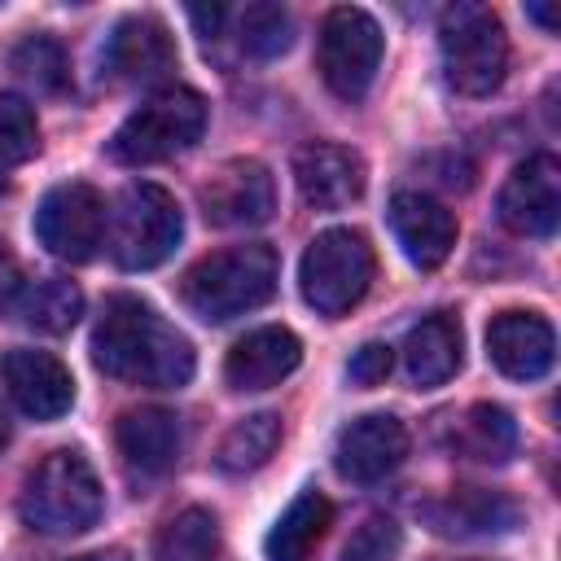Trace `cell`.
Listing matches in <instances>:
<instances>
[{
	"label": "cell",
	"mask_w": 561,
	"mask_h": 561,
	"mask_svg": "<svg viewBox=\"0 0 561 561\" xmlns=\"http://www.w3.org/2000/svg\"><path fill=\"white\" fill-rule=\"evenodd\" d=\"M0 188H4V180H0Z\"/></svg>",
	"instance_id": "cell-37"
},
{
	"label": "cell",
	"mask_w": 561,
	"mask_h": 561,
	"mask_svg": "<svg viewBox=\"0 0 561 561\" xmlns=\"http://www.w3.org/2000/svg\"><path fill=\"white\" fill-rule=\"evenodd\" d=\"M83 561H123V557H118V552H110V557L101 552V557H83Z\"/></svg>",
	"instance_id": "cell-36"
},
{
	"label": "cell",
	"mask_w": 561,
	"mask_h": 561,
	"mask_svg": "<svg viewBox=\"0 0 561 561\" xmlns=\"http://www.w3.org/2000/svg\"><path fill=\"white\" fill-rule=\"evenodd\" d=\"M22 267H18V259H13V250L0 241V316L9 311V307H18V294H22Z\"/></svg>",
	"instance_id": "cell-32"
},
{
	"label": "cell",
	"mask_w": 561,
	"mask_h": 561,
	"mask_svg": "<svg viewBox=\"0 0 561 561\" xmlns=\"http://www.w3.org/2000/svg\"><path fill=\"white\" fill-rule=\"evenodd\" d=\"M298 285L307 307H316L320 316L337 320L346 316L373 285V245L364 232L355 228H329L320 232L298 267Z\"/></svg>",
	"instance_id": "cell-7"
},
{
	"label": "cell",
	"mask_w": 561,
	"mask_h": 561,
	"mask_svg": "<svg viewBox=\"0 0 561 561\" xmlns=\"http://www.w3.org/2000/svg\"><path fill=\"white\" fill-rule=\"evenodd\" d=\"M219 557V522L206 508L175 513L153 543V561H215Z\"/></svg>",
	"instance_id": "cell-26"
},
{
	"label": "cell",
	"mask_w": 561,
	"mask_h": 561,
	"mask_svg": "<svg viewBox=\"0 0 561 561\" xmlns=\"http://www.w3.org/2000/svg\"><path fill=\"white\" fill-rule=\"evenodd\" d=\"M390 368H394V351L386 342H364L351 355V364H346V373H351L355 386H381L390 377Z\"/></svg>",
	"instance_id": "cell-31"
},
{
	"label": "cell",
	"mask_w": 561,
	"mask_h": 561,
	"mask_svg": "<svg viewBox=\"0 0 561 561\" xmlns=\"http://www.w3.org/2000/svg\"><path fill=\"white\" fill-rule=\"evenodd\" d=\"M403 368L416 386H443L460 368V324L456 316L438 311L408 329L403 337Z\"/></svg>",
	"instance_id": "cell-21"
},
{
	"label": "cell",
	"mask_w": 561,
	"mask_h": 561,
	"mask_svg": "<svg viewBox=\"0 0 561 561\" xmlns=\"http://www.w3.org/2000/svg\"><path fill=\"white\" fill-rule=\"evenodd\" d=\"M438 53L447 83L465 96H491L508 75V35L495 9L451 4L438 18Z\"/></svg>",
	"instance_id": "cell-5"
},
{
	"label": "cell",
	"mask_w": 561,
	"mask_h": 561,
	"mask_svg": "<svg viewBox=\"0 0 561 561\" xmlns=\"http://www.w3.org/2000/svg\"><path fill=\"white\" fill-rule=\"evenodd\" d=\"M486 355L513 381H539L557 359V333L535 311H500L486 324Z\"/></svg>",
	"instance_id": "cell-17"
},
{
	"label": "cell",
	"mask_w": 561,
	"mask_h": 561,
	"mask_svg": "<svg viewBox=\"0 0 561 561\" xmlns=\"http://www.w3.org/2000/svg\"><path fill=\"white\" fill-rule=\"evenodd\" d=\"M276 276H280L276 250L263 245V241H250V245H228V250H215V254L197 259L184 272L180 294H184L193 316H202L210 324H224L232 316H245V311L263 307L276 294Z\"/></svg>",
	"instance_id": "cell-2"
},
{
	"label": "cell",
	"mask_w": 561,
	"mask_h": 561,
	"mask_svg": "<svg viewBox=\"0 0 561 561\" xmlns=\"http://www.w3.org/2000/svg\"><path fill=\"white\" fill-rule=\"evenodd\" d=\"M333 522V504L320 491H302L267 530V561H307Z\"/></svg>",
	"instance_id": "cell-23"
},
{
	"label": "cell",
	"mask_w": 561,
	"mask_h": 561,
	"mask_svg": "<svg viewBox=\"0 0 561 561\" xmlns=\"http://www.w3.org/2000/svg\"><path fill=\"white\" fill-rule=\"evenodd\" d=\"M530 18H535V22H543L548 31L557 26V22H552V9H543V4H535V9H530Z\"/></svg>",
	"instance_id": "cell-34"
},
{
	"label": "cell",
	"mask_w": 561,
	"mask_h": 561,
	"mask_svg": "<svg viewBox=\"0 0 561 561\" xmlns=\"http://www.w3.org/2000/svg\"><path fill=\"white\" fill-rule=\"evenodd\" d=\"M197 206L215 228H259L276 210L272 171L254 158H232L215 167L210 180L197 188Z\"/></svg>",
	"instance_id": "cell-10"
},
{
	"label": "cell",
	"mask_w": 561,
	"mask_h": 561,
	"mask_svg": "<svg viewBox=\"0 0 561 561\" xmlns=\"http://www.w3.org/2000/svg\"><path fill=\"white\" fill-rule=\"evenodd\" d=\"M276 447H280V416L276 412H254V416H241L219 438L215 465L224 473H254V469H263L272 460Z\"/></svg>",
	"instance_id": "cell-25"
},
{
	"label": "cell",
	"mask_w": 561,
	"mask_h": 561,
	"mask_svg": "<svg viewBox=\"0 0 561 561\" xmlns=\"http://www.w3.org/2000/svg\"><path fill=\"white\" fill-rule=\"evenodd\" d=\"M9 443V416H4V408H0V447Z\"/></svg>",
	"instance_id": "cell-35"
},
{
	"label": "cell",
	"mask_w": 561,
	"mask_h": 561,
	"mask_svg": "<svg viewBox=\"0 0 561 561\" xmlns=\"http://www.w3.org/2000/svg\"><path fill=\"white\" fill-rule=\"evenodd\" d=\"M206 131V101L193 88H162L145 96L114 131L110 158L127 167H149L167 162L184 149H193Z\"/></svg>",
	"instance_id": "cell-4"
},
{
	"label": "cell",
	"mask_w": 561,
	"mask_h": 561,
	"mask_svg": "<svg viewBox=\"0 0 561 561\" xmlns=\"http://www.w3.org/2000/svg\"><path fill=\"white\" fill-rule=\"evenodd\" d=\"M9 70L26 88H35V92H66V83H70L66 48L53 35H26V39H18L13 53H9Z\"/></svg>",
	"instance_id": "cell-27"
},
{
	"label": "cell",
	"mask_w": 561,
	"mask_h": 561,
	"mask_svg": "<svg viewBox=\"0 0 561 561\" xmlns=\"http://www.w3.org/2000/svg\"><path fill=\"white\" fill-rule=\"evenodd\" d=\"M96 66H101V79L118 83V88L123 83H153L167 70H175V44L158 18L131 13L105 35Z\"/></svg>",
	"instance_id": "cell-12"
},
{
	"label": "cell",
	"mask_w": 561,
	"mask_h": 561,
	"mask_svg": "<svg viewBox=\"0 0 561 561\" xmlns=\"http://www.w3.org/2000/svg\"><path fill=\"white\" fill-rule=\"evenodd\" d=\"M114 443L136 478H162L180 456V416L167 408H131L118 416Z\"/></svg>",
	"instance_id": "cell-19"
},
{
	"label": "cell",
	"mask_w": 561,
	"mask_h": 561,
	"mask_svg": "<svg viewBox=\"0 0 561 561\" xmlns=\"http://www.w3.org/2000/svg\"><path fill=\"white\" fill-rule=\"evenodd\" d=\"M237 44L250 57H280L294 44V22L280 4H250L237 18Z\"/></svg>",
	"instance_id": "cell-28"
},
{
	"label": "cell",
	"mask_w": 561,
	"mask_h": 561,
	"mask_svg": "<svg viewBox=\"0 0 561 561\" xmlns=\"http://www.w3.org/2000/svg\"><path fill=\"white\" fill-rule=\"evenodd\" d=\"M105 197L83 184V180H70V184H57L44 193L39 210H35V237L48 254L66 259V263H88L101 241H105Z\"/></svg>",
	"instance_id": "cell-9"
},
{
	"label": "cell",
	"mask_w": 561,
	"mask_h": 561,
	"mask_svg": "<svg viewBox=\"0 0 561 561\" xmlns=\"http://www.w3.org/2000/svg\"><path fill=\"white\" fill-rule=\"evenodd\" d=\"M298 359H302V342L285 324H263L228 351L224 377L232 390H267V386L285 381L298 368Z\"/></svg>",
	"instance_id": "cell-18"
},
{
	"label": "cell",
	"mask_w": 561,
	"mask_h": 561,
	"mask_svg": "<svg viewBox=\"0 0 561 561\" xmlns=\"http://www.w3.org/2000/svg\"><path fill=\"white\" fill-rule=\"evenodd\" d=\"M105 237H110V254L123 272H149L171 259V250L184 237V219L167 188L127 184L110 210Z\"/></svg>",
	"instance_id": "cell-6"
},
{
	"label": "cell",
	"mask_w": 561,
	"mask_h": 561,
	"mask_svg": "<svg viewBox=\"0 0 561 561\" xmlns=\"http://www.w3.org/2000/svg\"><path fill=\"white\" fill-rule=\"evenodd\" d=\"M35 149H39L35 110L22 96L0 92V162H26L35 158Z\"/></svg>",
	"instance_id": "cell-29"
},
{
	"label": "cell",
	"mask_w": 561,
	"mask_h": 561,
	"mask_svg": "<svg viewBox=\"0 0 561 561\" xmlns=\"http://www.w3.org/2000/svg\"><path fill=\"white\" fill-rule=\"evenodd\" d=\"M399 543H403V535H399V526L390 517H368L346 539V548H342L337 561H394L399 557Z\"/></svg>",
	"instance_id": "cell-30"
},
{
	"label": "cell",
	"mask_w": 561,
	"mask_h": 561,
	"mask_svg": "<svg viewBox=\"0 0 561 561\" xmlns=\"http://www.w3.org/2000/svg\"><path fill=\"white\" fill-rule=\"evenodd\" d=\"M18 508L22 522L39 535H83L101 517V482L83 451L61 447L31 469Z\"/></svg>",
	"instance_id": "cell-3"
},
{
	"label": "cell",
	"mask_w": 561,
	"mask_h": 561,
	"mask_svg": "<svg viewBox=\"0 0 561 561\" xmlns=\"http://www.w3.org/2000/svg\"><path fill=\"white\" fill-rule=\"evenodd\" d=\"M408 456V430L399 416L390 412H368L355 416L333 447V465L346 482H377L386 473H394Z\"/></svg>",
	"instance_id": "cell-15"
},
{
	"label": "cell",
	"mask_w": 561,
	"mask_h": 561,
	"mask_svg": "<svg viewBox=\"0 0 561 561\" xmlns=\"http://www.w3.org/2000/svg\"><path fill=\"white\" fill-rule=\"evenodd\" d=\"M451 451L478 465H504L517 451V425L500 403H473L451 425Z\"/></svg>",
	"instance_id": "cell-22"
},
{
	"label": "cell",
	"mask_w": 561,
	"mask_h": 561,
	"mask_svg": "<svg viewBox=\"0 0 561 561\" xmlns=\"http://www.w3.org/2000/svg\"><path fill=\"white\" fill-rule=\"evenodd\" d=\"M188 18H193V22H197V31L210 39V35L224 26V18H228V13H224V9H188Z\"/></svg>",
	"instance_id": "cell-33"
},
{
	"label": "cell",
	"mask_w": 561,
	"mask_h": 561,
	"mask_svg": "<svg viewBox=\"0 0 561 561\" xmlns=\"http://www.w3.org/2000/svg\"><path fill=\"white\" fill-rule=\"evenodd\" d=\"M500 224L517 237H552L561 219V162L552 153L526 158L500 188Z\"/></svg>",
	"instance_id": "cell-11"
},
{
	"label": "cell",
	"mask_w": 561,
	"mask_h": 561,
	"mask_svg": "<svg viewBox=\"0 0 561 561\" xmlns=\"http://www.w3.org/2000/svg\"><path fill=\"white\" fill-rule=\"evenodd\" d=\"M425 522L438 530V535H500V530H513L522 508L500 495V491H482V486H460L443 500H430L425 508Z\"/></svg>",
	"instance_id": "cell-20"
},
{
	"label": "cell",
	"mask_w": 561,
	"mask_h": 561,
	"mask_svg": "<svg viewBox=\"0 0 561 561\" xmlns=\"http://www.w3.org/2000/svg\"><path fill=\"white\" fill-rule=\"evenodd\" d=\"M92 359L105 377L149 390H180L197 364L188 337L136 294H114L105 302L92 329Z\"/></svg>",
	"instance_id": "cell-1"
},
{
	"label": "cell",
	"mask_w": 561,
	"mask_h": 561,
	"mask_svg": "<svg viewBox=\"0 0 561 561\" xmlns=\"http://www.w3.org/2000/svg\"><path fill=\"white\" fill-rule=\"evenodd\" d=\"M316 61H320V75H324L333 96L359 101L373 88L377 66H381V26H377V18L355 9V4L329 9L324 26H320Z\"/></svg>",
	"instance_id": "cell-8"
},
{
	"label": "cell",
	"mask_w": 561,
	"mask_h": 561,
	"mask_svg": "<svg viewBox=\"0 0 561 561\" xmlns=\"http://www.w3.org/2000/svg\"><path fill=\"white\" fill-rule=\"evenodd\" d=\"M18 316L22 324H31L35 333H66L75 329V320L83 316V294L75 280L66 276H39L31 285H22L18 294Z\"/></svg>",
	"instance_id": "cell-24"
},
{
	"label": "cell",
	"mask_w": 561,
	"mask_h": 561,
	"mask_svg": "<svg viewBox=\"0 0 561 561\" xmlns=\"http://www.w3.org/2000/svg\"><path fill=\"white\" fill-rule=\"evenodd\" d=\"M0 381H4L9 399L35 421H57L75 403V377L48 351H31V346L4 351L0 355Z\"/></svg>",
	"instance_id": "cell-13"
},
{
	"label": "cell",
	"mask_w": 561,
	"mask_h": 561,
	"mask_svg": "<svg viewBox=\"0 0 561 561\" xmlns=\"http://www.w3.org/2000/svg\"><path fill=\"white\" fill-rule=\"evenodd\" d=\"M364 158L351 145L337 140H307L294 149V184L307 206L316 210H342L364 193Z\"/></svg>",
	"instance_id": "cell-14"
},
{
	"label": "cell",
	"mask_w": 561,
	"mask_h": 561,
	"mask_svg": "<svg viewBox=\"0 0 561 561\" xmlns=\"http://www.w3.org/2000/svg\"><path fill=\"white\" fill-rule=\"evenodd\" d=\"M390 228H394V241L403 245L408 263L421 272H434L438 263H447V254L456 245V215L438 197L416 193V188H403L390 197Z\"/></svg>",
	"instance_id": "cell-16"
}]
</instances>
